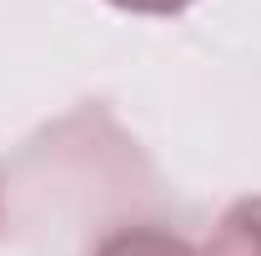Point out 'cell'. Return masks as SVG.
Segmentation results:
<instances>
[{"mask_svg": "<svg viewBox=\"0 0 261 256\" xmlns=\"http://www.w3.org/2000/svg\"><path fill=\"white\" fill-rule=\"evenodd\" d=\"M201 256H261V196H241L211 226Z\"/></svg>", "mask_w": 261, "mask_h": 256, "instance_id": "1", "label": "cell"}, {"mask_svg": "<svg viewBox=\"0 0 261 256\" xmlns=\"http://www.w3.org/2000/svg\"><path fill=\"white\" fill-rule=\"evenodd\" d=\"M96 256H201V251L166 226H121L96 246Z\"/></svg>", "mask_w": 261, "mask_h": 256, "instance_id": "2", "label": "cell"}, {"mask_svg": "<svg viewBox=\"0 0 261 256\" xmlns=\"http://www.w3.org/2000/svg\"><path fill=\"white\" fill-rule=\"evenodd\" d=\"M106 5L130 10V15H181V10H191L196 0H106Z\"/></svg>", "mask_w": 261, "mask_h": 256, "instance_id": "3", "label": "cell"}]
</instances>
